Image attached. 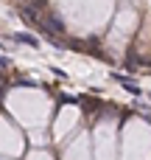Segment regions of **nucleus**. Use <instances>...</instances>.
<instances>
[{"label": "nucleus", "mask_w": 151, "mask_h": 160, "mask_svg": "<svg viewBox=\"0 0 151 160\" xmlns=\"http://www.w3.org/2000/svg\"><path fill=\"white\" fill-rule=\"evenodd\" d=\"M11 39H14V42H20V45H31V48H39V39H36L34 34H25V31H20V34H11Z\"/></svg>", "instance_id": "f257e3e1"}, {"label": "nucleus", "mask_w": 151, "mask_h": 160, "mask_svg": "<svg viewBox=\"0 0 151 160\" xmlns=\"http://www.w3.org/2000/svg\"><path fill=\"white\" fill-rule=\"evenodd\" d=\"M115 79H118V82H120V84H123V87H126V90H129L132 96H140V93H143V90H140V87H137V84H134L132 79H126V76H115Z\"/></svg>", "instance_id": "f03ea898"}, {"label": "nucleus", "mask_w": 151, "mask_h": 160, "mask_svg": "<svg viewBox=\"0 0 151 160\" xmlns=\"http://www.w3.org/2000/svg\"><path fill=\"white\" fill-rule=\"evenodd\" d=\"M81 104H84V112H87V115H95V112L104 107V104H101V101H95V98H92V101H90V98H84Z\"/></svg>", "instance_id": "7ed1b4c3"}, {"label": "nucleus", "mask_w": 151, "mask_h": 160, "mask_svg": "<svg viewBox=\"0 0 151 160\" xmlns=\"http://www.w3.org/2000/svg\"><path fill=\"white\" fill-rule=\"evenodd\" d=\"M6 68H8V59H6V56H0V70H6Z\"/></svg>", "instance_id": "20e7f679"}]
</instances>
